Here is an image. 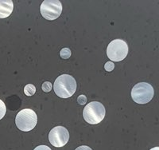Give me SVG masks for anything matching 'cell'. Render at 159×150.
<instances>
[{"label": "cell", "mask_w": 159, "mask_h": 150, "mask_svg": "<svg viewBox=\"0 0 159 150\" xmlns=\"http://www.w3.org/2000/svg\"><path fill=\"white\" fill-rule=\"evenodd\" d=\"M55 94L61 98H69L76 90V81L69 74H62L56 79L53 85Z\"/></svg>", "instance_id": "cell-1"}, {"label": "cell", "mask_w": 159, "mask_h": 150, "mask_svg": "<svg viewBox=\"0 0 159 150\" xmlns=\"http://www.w3.org/2000/svg\"><path fill=\"white\" fill-rule=\"evenodd\" d=\"M106 114L103 105L99 101H92L88 104L83 111L84 119L89 124L96 125L100 123Z\"/></svg>", "instance_id": "cell-2"}, {"label": "cell", "mask_w": 159, "mask_h": 150, "mask_svg": "<svg viewBox=\"0 0 159 150\" xmlns=\"http://www.w3.org/2000/svg\"><path fill=\"white\" fill-rule=\"evenodd\" d=\"M38 122V117L30 109H24L20 111L15 118V124L20 130L29 132L34 128Z\"/></svg>", "instance_id": "cell-3"}, {"label": "cell", "mask_w": 159, "mask_h": 150, "mask_svg": "<svg viewBox=\"0 0 159 150\" xmlns=\"http://www.w3.org/2000/svg\"><path fill=\"white\" fill-rule=\"evenodd\" d=\"M154 94V89L147 82H140L133 87L131 90L132 99L138 104H147L151 101Z\"/></svg>", "instance_id": "cell-4"}, {"label": "cell", "mask_w": 159, "mask_h": 150, "mask_svg": "<svg viewBox=\"0 0 159 150\" xmlns=\"http://www.w3.org/2000/svg\"><path fill=\"white\" fill-rule=\"evenodd\" d=\"M128 54V46L122 39H115L110 42L107 48V55L111 61H123Z\"/></svg>", "instance_id": "cell-5"}, {"label": "cell", "mask_w": 159, "mask_h": 150, "mask_svg": "<svg viewBox=\"0 0 159 150\" xmlns=\"http://www.w3.org/2000/svg\"><path fill=\"white\" fill-rule=\"evenodd\" d=\"M42 16L47 20H55L62 12L61 2L59 0H45L40 7Z\"/></svg>", "instance_id": "cell-6"}, {"label": "cell", "mask_w": 159, "mask_h": 150, "mask_svg": "<svg viewBox=\"0 0 159 150\" xmlns=\"http://www.w3.org/2000/svg\"><path fill=\"white\" fill-rule=\"evenodd\" d=\"M69 140V133L63 126H57L51 129L49 133V141L54 147H63Z\"/></svg>", "instance_id": "cell-7"}, {"label": "cell", "mask_w": 159, "mask_h": 150, "mask_svg": "<svg viewBox=\"0 0 159 150\" xmlns=\"http://www.w3.org/2000/svg\"><path fill=\"white\" fill-rule=\"evenodd\" d=\"M14 5L12 0H0V18H7L11 15Z\"/></svg>", "instance_id": "cell-8"}, {"label": "cell", "mask_w": 159, "mask_h": 150, "mask_svg": "<svg viewBox=\"0 0 159 150\" xmlns=\"http://www.w3.org/2000/svg\"><path fill=\"white\" fill-rule=\"evenodd\" d=\"M35 92H36V88H35V85L33 84H28L24 88V93L26 96H33Z\"/></svg>", "instance_id": "cell-9"}, {"label": "cell", "mask_w": 159, "mask_h": 150, "mask_svg": "<svg viewBox=\"0 0 159 150\" xmlns=\"http://www.w3.org/2000/svg\"><path fill=\"white\" fill-rule=\"evenodd\" d=\"M60 55L63 59H68V58H70L71 56V51L69 48H63V49L61 51L60 53Z\"/></svg>", "instance_id": "cell-10"}, {"label": "cell", "mask_w": 159, "mask_h": 150, "mask_svg": "<svg viewBox=\"0 0 159 150\" xmlns=\"http://www.w3.org/2000/svg\"><path fill=\"white\" fill-rule=\"evenodd\" d=\"M6 111H7V108H6L5 103L2 100H0V120L3 118L6 114Z\"/></svg>", "instance_id": "cell-11"}, {"label": "cell", "mask_w": 159, "mask_h": 150, "mask_svg": "<svg viewBox=\"0 0 159 150\" xmlns=\"http://www.w3.org/2000/svg\"><path fill=\"white\" fill-rule=\"evenodd\" d=\"M52 83H51V82H49V81H45V82H44L42 85V90L45 93L49 92V91L52 90Z\"/></svg>", "instance_id": "cell-12"}, {"label": "cell", "mask_w": 159, "mask_h": 150, "mask_svg": "<svg viewBox=\"0 0 159 150\" xmlns=\"http://www.w3.org/2000/svg\"><path fill=\"white\" fill-rule=\"evenodd\" d=\"M115 68V64L112 62H106L104 65V69L107 71V72H111L114 70Z\"/></svg>", "instance_id": "cell-13"}, {"label": "cell", "mask_w": 159, "mask_h": 150, "mask_svg": "<svg viewBox=\"0 0 159 150\" xmlns=\"http://www.w3.org/2000/svg\"><path fill=\"white\" fill-rule=\"evenodd\" d=\"M77 101L78 103L80 104V105H84L86 104V101H87V98H86V97L84 96V95H80L79 97H78L77 98Z\"/></svg>", "instance_id": "cell-14"}, {"label": "cell", "mask_w": 159, "mask_h": 150, "mask_svg": "<svg viewBox=\"0 0 159 150\" xmlns=\"http://www.w3.org/2000/svg\"><path fill=\"white\" fill-rule=\"evenodd\" d=\"M34 150H52L49 147L46 146V145H39V146L36 147Z\"/></svg>", "instance_id": "cell-15"}, {"label": "cell", "mask_w": 159, "mask_h": 150, "mask_svg": "<svg viewBox=\"0 0 159 150\" xmlns=\"http://www.w3.org/2000/svg\"><path fill=\"white\" fill-rule=\"evenodd\" d=\"M75 150H92L90 147L86 146V145H82V146H80L78 148H76Z\"/></svg>", "instance_id": "cell-16"}, {"label": "cell", "mask_w": 159, "mask_h": 150, "mask_svg": "<svg viewBox=\"0 0 159 150\" xmlns=\"http://www.w3.org/2000/svg\"><path fill=\"white\" fill-rule=\"evenodd\" d=\"M150 150H159V147H154V148H152Z\"/></svg>", "instance_id": "cell-17"}]
</instances>
